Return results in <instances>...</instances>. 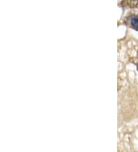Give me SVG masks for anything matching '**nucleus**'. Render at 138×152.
<instances>
[{
	"label": "nucleus",
	"mask_w": 138,
	"mask_h": 152,
	"mask_svg": "<svg viewBox=\"0 0 138 152\" xmlns=\"http://www.w3.org/2000/svg\"><path fill=\"white\" fill-rule=\"evenodd\" d=\"M122 6H127L130 8H138V0H126V1H122L120 2Z\"/></svg>",
	"instance_id": "obj_2"
},
{
	"label": "nucleus",
	"mask_w": 138,
	"mask_h": 152,
	"mask_svg": "<svg viewBox=\"0 0 138 152\" xmlns=\"http://www.w3.org/2000/svg\"><path fill=\"white\" fill-rule=\"evenodd\" d=\"M130 61L136 65L138 70V50H137V56H134V57L131 58V59H130Z\"/></svg>",
	"instance_id": "obj_3"
},
{
	"label": "nucleus",
	"mask_w": 138,
	"mask_h": 152,
	"mask_svg": "<svg viewBox=\"0 0 138 152\" xmlns=\"http://www.w3.org/2000/svg\"><path fill=\"white\" fill-rule=\"evenodd\" d=\"M126 23L131 28L138 31V15L131 14L126 18Z\"/></svg>",
	"instance_id": "obj_1"
}]
</instances>
